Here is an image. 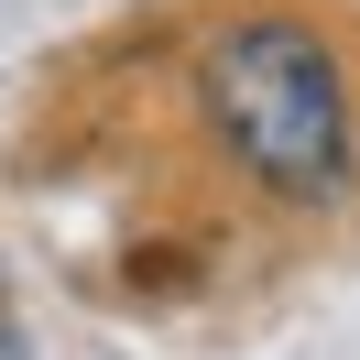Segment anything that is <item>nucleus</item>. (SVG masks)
I'll use <instances>...</instances> for the list:
<instances>
[{
  "label": "nucleus",
  "mask_w": 360,
  "mask_h": 360,
  "mask_svg": "<svg viewBox=\"0 0 360 360\" xmlns=\"http://www.w3.org/2000/svg\"><path fill=\"white\" fill-rule=\"evenodd\" d=\"M197 88V131L251 197L273 207H328L360 175V98L338 33H316L306 11H229L186 55Z\"/></svg>",
  "instance_id": "1"
}]
</instances>
